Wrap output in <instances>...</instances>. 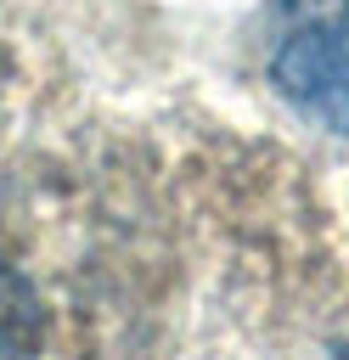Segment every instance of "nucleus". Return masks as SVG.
Instances as JSON below:
<instances>
[{
  "label": "nucleus",
  "instance_id": "nucleus-1",
  "mask_svg": "<svg viewBox=\"0 0 349 360\" xmlns=\"http://www.w3.org/2000/svg\"><path fill=\"white\" fill-rule=\"evenodd\" d=\"M270 84L310 124L349 135V17L293 22L270 56Z\"/></svg>",
  "mask_w": 349,
  "mask_h": 360
},
{
  "label": "nucleus",
  "instance_id": "nucleus-2",
  "mask_svg": "<svg viewBox=\"0 0 349 360\" xmlns=\"http://www.w3.org/2000/svg\"><path fill=\"white\" fill-rule=\"evenodd\" d=\"M34 338H39V309H34L28 287H23L17 276H6V270H0V354L28 349Z\"/></svg>",
  "mask_w": 349,
  "mask_h": 360
},
{
  "label": "nucleus",
  "instance_id": "nucleus-3",
  "mask_svg": "<svg viewBox=\"0 0 349 360\" xmlns=\"http://www.w3.org/2000/svg\"><path fill=\"white\" fill-rule=\"evenodd\" d=\"M293 22H321V17H349V0H281Z\"/></svg>",
  "mask_w": 349,
  "mask_h": 360
}]
</instances>
